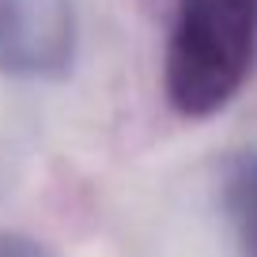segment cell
I'll return each instance as SVG.
<instances>
[{"label":"cell","mask_w":257,"mask_h":257,"mask_svg":"<svg viewBox=\"0 0 257 257\" xmlns=\"http://www.w3.org/2000/svg\"><path fill=\"white\" fill-rule=\"evenodd\" d=\"M257 53V0H178L163 87L182 117H212L242 91Z\"/></svg>","instance_id":"obj_1"},{"label":"cell","mask_w":257,"mask_h":257,"mask_svg":"<svg viewBox=\"0 0 257 257\" xmlns=\"http://www.w3.org/2000/svg\"><path fill=\"white\" fill-rule=\"evenodd\" d=\"M80 53L76 0H0V76L61 80Z\"/></svg>","instance_id":"obj_2"},{"label":"cell","mask_w":257,"mask_h":257,"mask_svg":"<svg viewBox=\"0 0 257 257\" xmlns=\"http://www.w3.org/2000/svg\"><path fill=\"white\" fill-rule=\"evenodd\" d=\"M223 212L242 257H257V148L234 155L223 174Z\"/></svg>","instance_id":"obj_3"},{"label":"cell","mask_w":257,"mask_h":257,"mask_svg":"<svg viewBox=\"0 0 257 257\" xmlns=\"http://www.w3.org/2000/svg\"><path fill=\"white\" fill-rule=\"evenodd\" d=\"M0 257H57L46 242L19 231H0Z\"/></svg>","instance_id":"obj_4"}]
</instances>
